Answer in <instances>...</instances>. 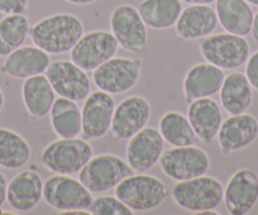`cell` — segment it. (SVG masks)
I'll return each instance as SVG.
<instances>
[{
	"label": "cell",
	"instance_id": "cell-27",
	"mask_svg": "<svg viewBox=\"0 0 258 215\" xmlns=\"http://www.w3.org/2000/svg\"><path fill=\"white\" fill-rule=\"evenodd\" d=\"M182 9L181 0H142L138 12L146 26L163 31L175 27Z\"/></svg>",
	"mask_w": 258,
	"mask_h": 215
},
{
	"label": "cell",
	"instance_id": "cell-25",
	"mask_svg": "<svg viewBox=\"0 0 258 215\" xmlns=\"http://www.w3.org/2000/svg\"><path fill=\"white\" fill-rule=\"evenodd\" d=\"M215 12L218 22L228 33L245 37L252 31L254 13L245 0H217Z\"/></svg>",
	"mask_w": 258,
	"mask_h": 215
},
{
	"label": "cell",
	"instance_id": "cell-36",
	"mask_svg": "<svg viewBox=\"0 0 258 215\" xmlns=\"http://www.w3.org/2000/svg\"><path fill=\"white\" fill-rule=\"evenodd\" d=\"M182 2L188 6H210L217 0H182Z\"/></svg>",
	"mask_w": 258,
	"mask_h": 215
},
{
	"label": "cell",
	"instance_id": "cell-40",
	"mask_svg": "<svg viewBox=\"0 0 258 215\" xmlns=\"http://www.w3.org/2000/svg\"><path fill=\"white\" fill-rule=\"evenodd\" d=\"M247 3H249L250 6H254V7H258V0H245Z\"/></svg>",
	"mask_w": 258,
	"mask_h": 215
},
{
	"label": "cell",
	"instance_id": "cell-16",
	"mask_svg": "<svg viewBox=\"0 0 258 215\" xmlns=\"http://www.w3.org/2000/svg\"><path fill=\"white\" fill-rule=\"evenodd\" d=\"M258 200V176L249 169H240L232 175L224 187V204L232 215H245Z\"/></svg>",
	"mask_w": 258,
	"mask_h": 215
},
{
	"label": "cell",
	"instance_id": "cell-23",
	"mask_svg": "<svg viewBox=\"0 0 258 215\" xmlns=\"http://www.w3.org/2000/svg\"><path fill=\"white\" fill-rule=\"evenodd\" d=\"M22 99L26 110L34 119H43L49 115L56 100V93L47 76L37 75L24 80L22 85Z\"/></svg>",
	"mask_w": 258,
	"mask_h": 215
},
{
	"label": "cell",
	"instance_id": "cell-3",
	"mask_svg": "<svg viewBox=\"0 0 258 215\" xmlns=\"http://www.w3.org/2000/svg\"><path fill=\"white\" fill-rule=\"evenodd\" d=\"M172 199L181 209L199 214L217 209L224 200V186L218 179L208 175L178 181L173 186Z\"/></svg>",
	"mask_w": 258,
	"mask_h": 215
},
{
	"label": "cell",
	"instance_id": "cell-7",
	"mask_svg": "<svg viewBox=\"0 0 258 215\" xmlns=\"http://www.w3.org/2000/svg\"><path fill=\"white\" fill-rule=\"evenodd\" d=\"M158 164L168 179L178 182L207 175L210 169V157L195 145L183 146L163 151Z\"/></svg>",
	"mask_w": 258,
	"mask_h": 215
},
{
	"label": "cell",
	"instance_id": "cell-28",
	"mask_svg": "<svg viewBox=\"0 0 258 215\" xmlns=\"http://www.w3.org/2000/svg\"><path fill=\"white\" fill-rule=\"evenodd\" d=\"M32 150L26 138L6 127H0V167L18 170L26 166Z\"/></svg>",
	"mask_w": 258,
	"mask_h": 215
},
{
	"label": "cell",
	"instance_id": "cell-11",
	"mask_svg": "<svg viewBox=\"0 0 258 215\" xmlns=\"http://www.w3.org/2000/svg\"><path fill=\"white\" fill-rule=\"evenodd\" d=\"M119 44L109 31H91L84 33L70 51V60L86 73L94 71L113 58Z\"/></svg>",
	"mask_w": 258,
	"mask_h": 215
},
{
	"label": "cell",
	"instance_id": "cell-39",
	"mask_svg": "<svg viewBox=\"0 0 258 215\" xmlns=\"http://www.w3.org/2000/svg\"><path fill=\"white\" fill-rule=\"evenodd\" d=\"M4 103H6V96H4V93L3 90L0 89V112L3 110L4 108Z\"/></svg>",
	"mask_w": 258,
	"mask_h": 215
},
{
	"label": "cell",
	"instance_id": "cell-33",
	"mask_svg": "<svg viewBox=\"0 0 258 215\" xmlns=\"http://www.w3.org/2000/svg\"><path fill=\"white\" fill-rule=\"evenodd\" d=\"M245 76L249 81L253 90L258 93V51H255L252 56H249L245 62Z\"/></svg>",
	"mask_w": 258,
	"mask_h": 215
},
{
	"label": "cell",
	"instance_id": "cell-8",
	"mask_svg": "<svg viewBox=\"0 0 258 215\" xmlns=\"http://www.w3.org/2000/svg\"><path fill=\"white\" fill-rule=\"evenodd\" d=\"M142 61L138 58H110L93 71V81L99 90L111 95L128 93L141 79Z\"/></svg>",
	"mask_w": 258,
	"mask_h": 215
},
{
	"label": "cell",
	"instance_id": "cell-14",
	"mask_svg": "<svg viewBox=\"0 0 258 215\" xmlns=\"http://www.w3.org/2000/svg\"><path fill=\"white\" fill-rule=\"evenodd\" d=\"M163 151L165 139L160 130L152 127H145L128 139L125 150L126 162L136 174H143L160 162Z\"/></svg>",
	"mask_w": 258,
	"mask_h": 215
},
{
	"label": "cell",
	"instance_id": "cell-30",
	"mask_svg": "<svg viewBox=\"0 0 258 215\" xmlns=\"http://www.w3.org/2000/svg\"><path fill=\"white\" fill-rule=\"evenodd\" d=\"M31 33V24L24 14H9L0 19V38L12 49L23 46Z\"/></svg>",
	"mask_w": 258,
	"mask_h": 215
},
{
	"label": "cell",
	"instance_id": "cell-20",
	"mask_svg": "<svg viewBox=\"0 0 258 215\" xmlns=\"http://www.w3.org/2000/svg\"><path fill=\"white\" fill-rule=\"evenodd\" d=\"M225 75L222 68L209 62L194 65L186 73L182 83L185 101H191L203 98H212L220 91Z\"/></svg>",
	"mask_w": 258,
	"mask_h": 215
},
{
	"label": "cell",
	"instance_id": "cell-35",
	"mask_svg": "<svg viewBox=\"0 0 258 215\" xmlns=\"http://www.w3.org/2000/svg\"><path fill=\"white\" fill-rule=\"evenodd\" d=\"M13 52V49L3 41V39L0 38V57H7Z\"/></svg>",
	"mask_w": 258,
	"mask_h": 215
},
{
	"label": "cell",
	"instance_id": "cell-15",
	"mask_svg": "<svg viewBox=\"0 0 258 215\" xmlns=\"http://www.w3.org/2000/svg\"><path fill=\"white\" fill-rule=\"evenodd\" d=\"M115 101L111 94L103 90L91 93L81 108L83 130L85 139H101L108 134L111 127Z\"/></svg>",
	"mask_w": 258,
	"mask_h": 215
},
{
	"label": "cell",
	"instance_id": "cell-10",
	"mask_svg": "<svg viewBox=\"0 0 258 215\" xmlns=\"http://www.w3.org/2000/svg\"><path fill=\"white\" fill-rule=\"evenodd\" d=\"M110 32L124 51L140 53L145 51L148 42L147 26L140 12L131 4H121L111 12Z\"/></svg>",
	"mask_w": 258,
	"mask_h": 215
},
{
	"label": "cell",
	"instance_id": "cell-18",
	"mask_svg": "<svg viewBox=\"0 0 258 215\" xmlns=\"http://www.w3.org/2000/svg\"><path fill=\"white\" fill-rule=\"evenodd\" d=\"M49 56V53L37 46H22L7 56L0 66V74L21 80L43 75L51 65Z\"/></svg>",
	"mask_w": 258,
	"mask_h": 215
},
{
	"label": "cell",
	"instance_id": "cell-22",
	"mask_svg": "<svg viewBox=\"0 0 258 215\" xmlns=\"http://www.w3.org/2000/svg\"><path fill=\"white\" fill-rule=\"evenodd\" d=\"M187 118L198 139L212 143L217 138L223 123L220 105L212 98H203L188 104Z\"/></svg>",
	"mask_w": 258,
	"mask_h": 215
},
{
	"label": "cell",
	"instance_id": "cell-6",
	"mask_svg": "<svg viewBox=\"0 0 258 215\" xmlns=\"http://www.w3.org/2000/svg\"><path fill=\"white\" fill-rule=\"evenodd\" d=\"M199 51L205 62L222 70H237L245 65L250 56V46L247 39L228 32L210 34L203 38Z\"/></svg>",
	"mask_w": 258,
	"mask_h": 215
},
{
	"label": "cell",
	"instance_id": "cell-17",
	"mask_svg": "<svg viewBox=\"0 0 258 215\" xmlns=\"http://www.w3.org/2000/svg\"><path fill=\"white\" fill-rule=\"evenodd\" d=\"M43 184L34 167L21 171L8 184L7 201L9 206L18 212L33 210L43 199Z\"/></svg>",
	"mask_w": 258,
	"mask_h": 215
},
{
	"label": "cell",
	"instance_id": "cell-24",
	"mask_svg": "<svg viewBox=\"0 0 258 215\" xmlns=\"http://www.w3.org/2000/svg\"><path fill=\"white\" fill-rule=\"evenodd\" d=\"M220 103L229 115L247 113L253 99V88L245 74L235 73L225 76L220 88Z\"/></svg>",
	"mask_w": 258,
	"mask_h": 215
},
{
	"label": "cell",
	"instance_id": "cell-2",
	"mask_svg": "<svg viewBox=\"0 0 258 215\" xmlns=\"http://www.w3.org/2000/svg\"><path fill=\"white\" fill-rule=\"evenodd\" d=\"M114 190L115 196L133 212L156 209L170 195V190L162 180L152 175H147L146 172H135L125 177Z\"/></svg>",
	"mask_w": 258,
	"mask_h": 215
},
{
	"label": "cell",
	"instance_id": "cell-32",
	"mask_svg": "<svg viewBox=\"0 0 258 215\" xmlns=\"http://www.w3.org/2000/svg\"><path fill=\"white\" fill-rule=\"evenodd\" d=\"M28 7V0H0V13L24 14Z\"/></svg>",
	"mask_w": 258,
	"mask_h": 215
},
{
	"label": "cell",
	"instance_id": "cell-9",
	"mask_svg": "<svg viewBox=\"0 0 258 215\" xmlns=\"http://www.w3.org/2000/svg\"><path fill=\"white\" fill-rule=\"evenodd\" d=\"M43 200L47 205L62 212L89 210L94 197L80 180L73 179L71 175L56 174L43 184Z\"/></svg>",
	"mask_w": 258,
	"mask_h": 215
},
{
	"label": "cell",
	"instance_id": "cell-29",
	"mask_svg": "<svg viewBox=\"0 0 258 215\" xmlns=\"http://www.w3.org/2000/svg\"><path fill=\"white\" fill-rule=\"evenodd\" d=\"M158 130L165 142L172 147L192 146L199 140L188 118L178 112L165 113L158 122Z\"/></svg>",
	"mask_w": 258,
	"mask_h": 215
},
{
	"label": "cell",
	"instance_id": "cell-34",
	"mask_svg": "<svg viewBox=\"0 0 258 215\" xmlns=\"http://www.w3.org/2000/svg\"><path fill=\"white\" fill-rule=\"evenodd\" d=\"M7 190H8V182L3 172H0V209L7 201Z\"/></svg>",
	"mask_w": 258,
	"mask_h": 215
},
{
	"label": "cell",
	"instance_id": "cell-31",
	"mask_svg": "<svg viewBox=\"0 0 258 215\" xmlns=\"http://www.w3.org/2000/svg\"><path fill=\"white\" fill-rule=\"evenodd\" d=\"M90 214L94 215H132L135 212L129 209L121 200L116 196H99L93 200L90 207Z\"/></svg>",
	"mask_w": 258,
	"mask_h": 215
},
{
	"label": "cell",
	"instance_id": "cell-38",
	"mask_svg": "<svg viewBox=\"0 0 258 215\" xmlns=\"http://www.w3.org/2000/svg\"><path fill=\"white\" fill-rule=\"evenodd\" d=\"M64 2L74 4V6H88V4L95 3L96 0H64Z\"/></svg>",
	"mask_w": 258,
	"mask_h": 215
},
{
	"label": "cell",
	"instance_id": "cell-1",
	"mask_svg": "<svg viewBox=\"0 0 258 215\" xmlns=\"http://www.w3.org/2000/svg\"><path fill=\"white\" fill-rule=\"evenodd\" d=\"M84 34V24L79 17L70 13H58L42 18L31 27L34 46L49 55H64L74 48Z\"/></svg>",
	"mask_w": 258,
	"mask_h": 215
},
{
	"label": "cell",
	"instance_id": "cell-5",
	"mask_svg": "<svg viewBox=\"0 0 258 215\" xmlns=\"http://www.w3.org/2000/svg\"><path fill=\"white\" fill-rule=\"evenodd\" d=\"M135 174L126 161L111 153L93 156L79 172V180L91 194L115 189L125 177Z\"/></svg>",
	"mask_w": 258,
	"mask_h": 215
},
{
	"label": "cell",
	"instance_id": "cell-26",
	"mask_svg": "<svg viewBox=\"0 0 258 215\" xmlns=\"http://www.w3.org/2000/svg\"><path fill=\"white\" fill-rule=\"evenodd\" d=\"M52 129L58 138H75L83 130L81 109L78 103L68 98H57L49 112Z\"/></svg>",
	"mask_w": 258,
	"mask_h": 215
},
{
	"label": "cell",
	"instance_id": "cell-13",
	"mask_svg": "<svg viewBox=\"0 0 258 215\" xmlns=\"http://www.w3.org/2000/svg\"><path fill=\"white\" fill-rule=\"evenodd\" d=\"M151 104L143 96L123 99L114 109L110 133L115 139L126 140L147 127L151 119Z\"/></svg>",
	"mask_w": 258,
	"mask_h": 215
},
{
	"label": "cell",
	"instance_id": "cell-12",
	"mask_svg": "<svg viewBox=\"0 0 258 215\" xmlns=\"http://www.w3.org/2000/svg\"><path fill=\"white\" fill-rule=\"evenodd\" d=\"M44 75L58 96L79 103L90 95L91 81L88 73L71 60L51 62Z\"/></svg>",
	"mask_w": 258,
	"mask_h": 215
},
{
	"label": "cell",
	"instance_id": "cell-19",
	"mask_svg": "<svg viewBox=\"0 0 258 215\" xmlns=\"http://www.w3.org/2000/svg\"><path fill=\"white\" fill-rule=\"evenodd\" d=\"M258 137V120L252 114L230 115L223 120L218 133V143L224 155L243 150Z\"/></svg>",
	"mask_w": 258,
	"mask_h": 215
},
{
	"label": "cell",
	"instance_id": "cell-21",
	"mask_svg": "<svg viewBox=\"0 0 258 215\" xmlns=\"http://www.w3.org/2000/svg\"><path fill=\"white\" fill-rule=\"evenodd\" d=\"M218 23L217 12L210 6H188L176 22L175 33L185 41H197L213 34Z\"/></svg>",
	"mask_w": 258,
	"mask_h": 215
},
{
	"label": "cell",
	"instance_id": "cell-4",
	"mask_svg": "<svg viewBox=\"0 0 258 215\" xmlns=\"http://www.w3.org/2000/svg\"><path fill=\"white\" fill-rule=\"evenodd\" d=\"M93 156V147L85 138H59L43 148L42 164L53 174L75 175Z\"/></svg>",
	"mask_w": 258,
	"mask_h": 215
},
{
	"label": "cell",
	"instance_id": "cell-37",
	"mask_svg": "<svg viewBox=\"0 0 258 215\" xmlns=\"http://www.w3.org/2000/svg\"><path fill=\"white\" fill-rule=\"evenodd\" d=\"M250 33H252L253 39L258 43V12L254 14V17H253L252 31H250Z\"/></svg>",
	"mask_w": 258,
	"mask_h": 215
}]
</instances>
